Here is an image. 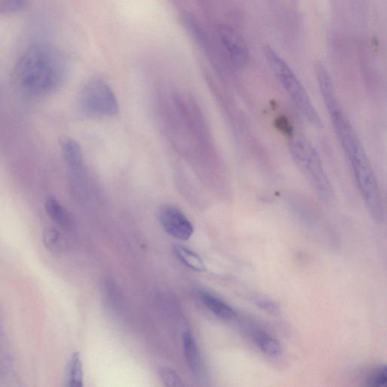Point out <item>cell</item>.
Here are the masks:
<instances>
[{"instance_id": "1", "label": "cell", "mask_w": 387, "mask_h": 387, "mask_svg": "<svg viewBox=\"0 0 387 387\" xmlns=\"http://www.w3.org/2000/svg\"><path fill=\"white\" fill-rule=\"evenodd\" d=\"M315 71L331 125L345 154L364 207L374 222L381 224L385 219L382 194L367 153L338 100L325 66L316 62Z\"/></svg>"}, {"instance_id": "2", "label": "cell", "mask_w": 387, "mask_h": 387, "mask_svg": "<svg viewBox=\"0 0 387 387\" xmlns=\"http://www.w3.org/2000/svg\"><path fill=\"white\" fill-rule=\"evenodd\" d=\"M67 62L59 50L47 44H35L19 59L13 79L19 90L30 96L50 94L62 84Z\"/></svg>"}, {"instance_id": "3", "label": "cell", "mask_w": 387, "mask_h": 387, "mask_svg": "<svg viewBox=\"0 0 387 387\" xmlns=\"http://www.w3.org/2000/svg\"><path fill=\"white\" fill-rule=\"evenodd\" d=\"M289 149L296 167L320 201L335 203L336 196L319 154L313 144L302 134L289 137Z\"/></svg>"}, {"instance_id": "4", "label": "cell", "mask_w": 387, "mask_h": 387, "mask_svg": "<svg viewBox=\"0 0 387 387\" xmlns=\"http://www.w3.org/2000/svg\"><path fill=\"white\" fill-rule=\"evenodd\" d=\"M263 52L265 59L294 106L313 126L322 128V117L290 66L272 47L265 46Z\"/></svg>"}, {"instance_id": "5", "label": "cell", "mask_w": 387, "mask_h": 387, "mask_svg": "<svg viewBox=\"0 0 387 387\" xmlns=\"http://www.w3.org/2000/svg\"><path fill=\"white\" fill-rule=\"evenodd\" d=\"M83 112L91 116L113 117L118 113V103L112 88L100 79L88 82L81 95Z\"/></svg>"}, {"instance_id": "6", "label": "cell", "mask_w": 387, "mask_h": 387, "mask_svg": "<svg viewBox=\"0 0 387 387\" xmlns=\"http://www.w3.org/2000/svg\"><path fill=\"white\" fill-rule=\"evenodd\" d=\"M158 219L163 229L174 238L186 241L194 234L195 229L190 220L175 206H161L158 209Z\"/></svg>"}, {"instance_id": "7", "label": "cell", "mask_w": 387, "mask_h": 387, "mask_svg": "<svg viewBox=\"0 0 387 387\" xmlns=\"http://www.w3.org/2000/svg\"><path fill=\"white\" fill-rule=\"evenodd\" d=\"M220 38L232 65L238 70L246 68L249 61V50L245 41L229 28L220 30Z\"/></svg>"}, {"instance_id": "8", "label": "cell", "mask_w": 387, "mask_h": 387, "mask_svg": "<svg viewBox=\"0 0 387 387\" xmlns=\"http://www.w3.org/2000/svg\"><path fill=\"white\" fill-rule=\"evenodd\" d=\"M185 357L195 379L203 382L207 377L206 369L200 350L191 331L186 330L183 335Z\"/></svg>"}, {"instance_id": "9", "label": "cell", "mask_w": 387, "mask_h": 387, "mask_svg": "<svg viewBox=\"0 0 387 387\" xmlns=\"http://www.w3.org/2000/svg\"><path fill=\"white\" fill-rule=\"evenodd\" d=\"M250 335L257 347L270 357H279L282 355V349L277 340L263 329L253 327L250 330Z\"/></svg>"}, {"instance_id": "10", "label": "cell", "mask_w": 387, "mask_h": 387, "mask_svg": "<svg viewBox=\"0 0 387 387\" xmlns=\"http://www.w3.org/2000/svg\"><path fill=\"white\" fill-rule=\"evenodd\" d=\"M200 297L205 306L214 315L226 320L234 319L237 313L233 308L217 296L208 291H202Z\"/></svg>"}, {"instance_id": "11", "label": "cell", "mask_w": 387, "mask_h": 387, "mask_svg": "<svg viewBox=\"0 0 387 387\" xmlns=\"http://www.w3.org/2000/svg\"><path fill=\"white\" fill-rule=\"evenodd\" d=\"M64 158L71 169L79 172L83 168V153L79 144L73 139H65L62 143Z\"/></svg>"}, {"instance_id": "12", "label": "cell", "mask_w": 387, "mask_h": 387, "mask_svg": "<svg viewBox=\"0 0 387 387\" xmlns=\"http://www.w3.org/2000/svg\"><path fill=\"white\" fill-rule=\"evenodd\" d=\"M175 257L187 267L199 272L206 271V265L200 256L193 250L184 246H176L173 248Z\"/></svg>"}, {"instance_id": "13", "label": "cell", "mask_w": 387, "mask_h": 387, "mask_svg": "<svg viewBox=\"0 0 387 387\" xmlns=\"http://www.w3.org/2000/svg\"><path fill=\"white\" fill-rule=\"evenodd\" d=\"M46 212L51 219L64 229H69L72 221L70 214L54 197H49L45 204Z\"/></svg>"}, {"instance_id": "14", "label": "cell", "mask_w": 387, "mask_h": 387, "mask_svg": "<svg viewBox=\"0 0 387 387\" xmlns=\"http://www.w3.org/2000/svg\"><path fill=\"white\" fill-rule=\"evenodd\" d=\"M83 385V364L79 352H74L69 362L66 374V386L81 387Z\"/></svg>"}, {"instance_id": "15", "label": "cell", "mask_w": 387, "mask_h": 387, "mask_svg": "<svg viewBox=\"0 0 387 387\" xmlns=\"http://www.w3.org/2000/svg\"><path fill=\"white\" fill-rule=\"evenodd\" d=\"M44 245L52 252L57 253L61 248V236L59 232L53 228H47L43 231Z\"/></svg>"}, {"instance_id": "16", "label": "cell", "mask_w": 387, "mask_h": 387, "mask_svg": "<svg viewBox=\"0 0 387 387\" xmlns=\"http://www.w3.org/2000/svg\"><path fill=\"white\" fill-rule=\"evenodd\" d=\"M160 378L165 386H183L185 383L180 376L169 367H162L159 370Z\"/></svg>"}, {"instance_id": "17", "label": "cell", "mask_w": 387, "mask_h": 387, "mask_svg": "<svg viewBox=\"0 0 387 387\" xmlns=\"http://www.w3.org/2000/svg\"><path fill=\"white\" fill-rule=\"evenodd\" d=\"M367 384L371 387L385 386L387 383V370L386 366H381L369 376Z\"/></svg>"}, {"instance_id": "18", "label": "cell", "mask_w": 387, "mask_h": 387, "mask_svg": "<svg viewBox=\"0 0 387 387\" xmlns=\"http://www.w3.org/2000/svg\"><path fill=\"white\" fill-rule=\"evenodd\" d=\"M28 0H0V11L6 14L19 12L26 5Z\"/></svg>"}, {"instance_id": "19", "label": "cell", "mask_w": 387, "mask_h": 387, "mask_svg": "<svg viewBox=\"0 0 387 387\" xmlns=\"http://www.w3.org/2000/svg\"><path fill=\"white\" fill-rule=\"evenodd\" d=\"M258 302L260 306L262 308L267 309V311H270L272 313H274L276 311L275 306L271 302L269 303L267 301H261V300L260 301L258 300Z\"/></svg>"}]
</instances>
